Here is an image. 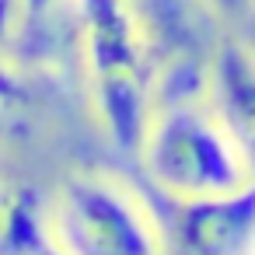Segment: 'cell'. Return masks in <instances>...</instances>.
Segmentation results:
<instances>
[{
	"label": "cell",
	"instance_id": "obj_1",
	"mask_svg": "<svg viewBox=\"0 0 255 255\" xmlns=\"http://www.w3.org/2000/svg\"><path fill=\"white\" fill-rule=\"evenodd\" d=\"M77 25L102 129L116 150L140 154L164 67L157 28L143 0H77Z\"/></svg>",
	"mask_w": 255,
	"mask_h": 255
},
{
	"label": "cell",
	"instance_id": "obj_2",
	"mask_svg": "<svg viewBox=\"0 0 255 255\" xmlns=\"http://www.w3.org/2000/svg\"><path fill=\"white\" fill-rule=\"evenodd\" d=\"M140 161L154 189L175 199L231 192L252 178L238 147L199 98L154 109L140 143Z\"/></svg>",
	"mask_w": 255,
	"mask_h": 255
},
{
	"label": "cell",
	"instance_id": "obj_3",
	"mask_svg": "<svg viewBox=\"0 0 255 255\" xmlns=\"http://www.w3.org/2000/svg\"><path fill=\"white\" fill-rule=\"evenodd\" d=\"M49 234L67 255H164L168 248L154 210L102 171H77L63 182Z\"/></svg>",
	"mask_w": 255,
	"mask_h": 255
},
{
	"label": "cell",
	"instance_id": "obj_4",
	"mask_svg": "<svg viewBox=\"0 0 255 255\" xmlns=\"http://www.w3.org/2000/svg\"><path fill=\"white\" fill-rule=\"evenodd\" d=\"M164 196V192H161ZM168 199V220L157 217L164 245L182 255H252L255 245V178L241 189L192 199Z\"/></svg>",
	"mask_w": 255,
	"mask_h": 255
},
{
	"label": "cell",
	"instance_id": "obj_5",
	"mask_svg": "<svg viewBox=\"0 0 255 255\" xmlns=\"http://www.w3.org/2000/svg\"><path fill=\"white\" fill-rule=\"evenodd\" d=\"M206 105L238 147L255 178V46L224 35L213 42L206 67Z\"/></svg>",
	"mask_w": 255,
	"mask_h": 255
},
{
	"label": "cell",
	"instance_id": "obj_6",
	"mask_svg": "<svg viewBox=\"0 0 255 255\" xmlns=\"http://www.w3.org/2000/svg\"><path fill=\"white\" fill-rule=\"evenodd\" d=\"M49 238V210L35 185L11 171L0 150V255H32Z\"/></svg>",
	"mask_w": 255,
	"mask_h": 255
},
{
	"label": "cell",
	"instance_id": "obj_7",
	"mask_svg": "<svg viewBox=\"0 0 255 255\" xmlns=\"http://www.w3.org/2000/svg\"><path fill=\"white\" fill-rule=\"evenodd\" d=\"M18 14H21V4H18V0H0V105H25V102L32 98V95H28V84H25V77L18 74L14 56H11Z\"/></svg>",
	"mask_w": 255,
	"mask_h": 255
},
{
	"label": "cell",
	"instance_id": "obj_8",
	"mask_svg": "<svg viewBox=\"0 0 255 255\" xmlns=\"http://www.w3.org/2000/svg\"><path fill=\"white\" fill-rule=\"evenodd\" d=\"M210 11H217L220 18H245L255 11V0H203Z\"/></svg>",
	"mask_w": 255,
	"mask_h": 255
},
{
	"label": "cell",
	"instance_id": "obj_9",
	"mask_svg": "<svg viewBox=\"0 0 255 255\" xmlns=\"http://www.w3.org/2000/svg\"><path fill=\"white\" fill-rule=\"evenodd\" d=\"M18 4H21V14H25V18L39 21V18H46V14H49V7L56 4V0H18Z\"/></svg>",
	"mask_w": 255,
	"mask_h": 255
},
{
	"label": "cell",
	"instance_id": "obj_10",
	"mask_svg": "<svg viewBox=\"0 0 255 255\" xmlns=\"http://www.w3.org/2000/svg\"><path fill=\"white\" fill-rule=\"evenodd\" d=\"M32 255H67V252H63V248H60V245L53 241V234H49V238H46V241H42V245H39V248H35Z\"/></svg>",
	"mask_w": 255,
	"mask_h": 255
},
{
	"label": "cell",
	"instance_id": "obj_11",
	"mask_svg": "<svg viewBox=\"0 0 255 255\" xmlns=\"http://www.w3.org/2000/svg\"><path fill=\"white\" fill-rule=\"evenodd\" d=\"M252 255H255V245H252Z\"/></svg>",
	"mask_w": 255,
	"mask_h": 255
}]
</instances>
